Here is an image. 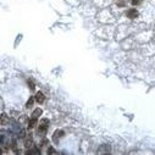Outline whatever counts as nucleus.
Wrapping results in <instances>:
<instances>
[{
	"label": "nucleus",
	"mask_w": 155,
	"mask_h": 155,
	"mask_svg": "<svg viewBox=\"0 0 155 155\" xmlns=\"http://www.w3.org/2000/svg\"><path fill=\"white\" fill-rule=\"evenodd\" d=\"M48 127H49V120L48 119H42L41 122H39V127H38V133L44 134L47 132Z\"/></svg>",
	"instance_id": "f257e3e1"
},
{
	"label": "nucleus",
	"mask_w": 155,
	"mask_h": 155,
	"mask_svg": "<svg viewBox=\"0 0 155 155\" xmlns=\"http://www.w3.org/2000/svg\"><path fill=\"white\" fill-rule=\"evenodd\" d=\"M64 134H65V133H64V131H61V130L55 131V132H54V134H53V140H54V143H58V142H59V139H60Z\"/></svg>",
	"instance_id": "f03ea898"
},
{
	"label": "nucleus",
	"mask_w": 155,
	"mask_h": 155,
	"mask_svg": "<svg viewBox=\"0 0 155 155\" xmlns=\"http://www.w3.org/2000/svg\"><path fill=\"white\" fill-rule=\"evenodd\" d=\"M127 17H128V18H131V20L137 18V17H138V11H137V10H134V9L128 10V11H127Z\"/></svg>",
	"instance_id": "7ed1b4c3"
},
{
	"label": "nucleus",
	"mask_w": 155,
	"mask_h": 155,
	"mask_svg": "<svg viewBox=\"0 0 155 155\" xmlns=\"http://www.w3.org/2000/svg\"><path fill=\"white\" fill-rule=\"evenodd\" d=\"M44 100H45V97H44V94H43L42 92H38V93L35 94V101H37V103L43 104Z\"/></svg>",
	"instance_id": "20e7f679"
},
{
	"label": "nucleus",
	"mask_w": 155,
	"mask_h": 155,
	"mask_svg": "<svg viewBox=\"0 0 155 155\" xmlns=\"http://www.w3.org/2000/svg\"><path fill=\"white\" fill-rule=\"evenodd\" d=\"M43 114V110L41 109V107H37L33 112H32V117H34V119H38V117H39V116Z\"/></svg>",
	"instance_id": "39448f33"
},
{
	"label": "nucleus",
	"mask_w": 155,
	"mask_h": 155,
	"mask_svg": "<svg viewBox=\"0 0 155 155\" xmlns=\"http://www.w3.org/2000/svg\"><path fill=\"white\" fill-rule=\"evenodd\" d=\"M8 122H9V117H8V115H6V114H2V116H0V124L6 125Z\"/></svg>",
	"instance_id": "423d86ee"
},
{
	"label": "nucleus",
	"mask_w": 155,
	"mask_h": 155,
	"mask_svg": "<svg viewBox=\"0 0 155 155\" xmlns=\"http://www.w3.org/2000/svg\"><path fill=\"white\" fill-rule=\"evenodd\" d=\"M35 125H37V119L32 117V119L28 121V128H33Z\"/></svg>",
	"instance_id": "0eeeda50"
},
{
	"label": "nucleus",
	"mask_w": 155,
	"mask_h": 155,
	"mask_svg": "<svg viewBox=\"0 0 155 155\" xmlns=\"http://www.w3.org/2000/svg\"><path fill=\"white\" fill-rule=\"evenodd\" d=\"M33 101H34V99H33V98H29V100H28L27 104H26V107H31V106L33 105Z\"/></svg>",
	"instance_id": "6e6552de"
},
{
	"label": "nucleus",
	"mask_w": 155,
	"mask_h": 155,
	"mask_svg": "<svg viewBox=\"0 0 155 155\" xmlns=\"http://www.w3.org/2000/svg\"><path fill=\"white\" fill-rule=\"evenodd\" d=\"M140 3H142V0H132V2H131L132 5H139Z\"/></svg>",
	"instance_id": "1a4fd4ad"
},
{
	"label": "nucleus",
	"mask_w": 155,
	"mask_h": 155,
	"mask_svg": "<svg viewBox=\"0 0 155 155\" xmlns=\"http://www.w3.org/2000/svg\"><path fill=\"white\" fill-rule=\"evenodd\" d=\"M48 154H56V150L54 148H49L48 149Z\"/></svg>",
	"instance_id": "9d476101"
},
{
	"label": "nucleus",
	"mask_w": 155,
	"mask_h": 155,
	"mask_svg": "<svg viewBox=\"0 0 155 155\" xmlns=\"http://www.w3.org/2000/svg\"><path fill=\"white\" fill-rule=\"evenodd\" d=\"M28 86L31 87V89H32V91H34V84H33V82H32V81H28Z\"/></svg>",
	"instance_id": "9b49d317"
},
{
	"label": "nucleus",
	"mask_w": 155,
	"mask_h": 155,
	"mask_svg": "<svg viewBox=\"0 0 155 155\" xmlns=\"http://www.w3.org/2000/svg\"><path fill=\"white\" fill-rule=\"evenodd\" d=\"M0 154H3V150L2 149H0Z\"/></svg>",
	"instance_id": "f8f14e48"
}]
</instances>
